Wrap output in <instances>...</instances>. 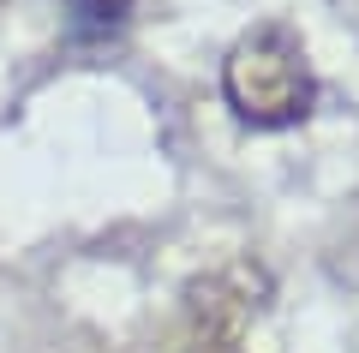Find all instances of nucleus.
Here are the masks:
<instances>
[{"instance_id":"nucleus-1","label":"nucleus","mask_w":359,"mask_h":353,"mask_svg":"<svg viewBox=\"0 0 359 353\" xmlns=\"http://www.w3.org/2000/svg\"><path fill=\"white\" fill-rule=\"evenodd\" d=\"M222 96H228L233 120L252 132H287L311 120L318 108V72L306 60V42L287 25H252L233 36L228 60H222Z\"/></svg>"},{"instance_id":"nucleus-3","label":"nucleus","mask_w":359,"mask_h":353,"mask_svg":"<svg viewBox=\"0 0 359 353\" xmlns=\"http://www.w3.org/2000/svg\"><path fill=\"white\" fill-rule=\"evenodd\" d=\"M132 18V0H72V42H102V36H120Z\"/></svg>"},{"instance_id":"nucleus-2","label":"nucleus","mask_w":359,"mask_h":353,"mask_svg":"<svg viewBox=\"0 0 359 353\" xmlns=\"http://www.w3.org/2000/svg\"><path fill=\"white\" fill-rule=\"evenodd\" d=\"M264 305H269V276L252 258H233V264L210 269V276H198L186 288V312L204 329H216V341H233Z\"/></svg>"},{"instance_id":"nucleus-4","label":"nucleus","mask_w":359,"mask_h":353,"mask_svg":"<svg viewBox=\"0 0 359 353\" xmlns=\"http://www.w3.org/2000/svg\"><path fill=\"white\" fill-rule=\"evenodd\" d=\"M186 353H240V347H233V341H216V335H204L198 347H186Z\"/></svg>"}]
</instances>
